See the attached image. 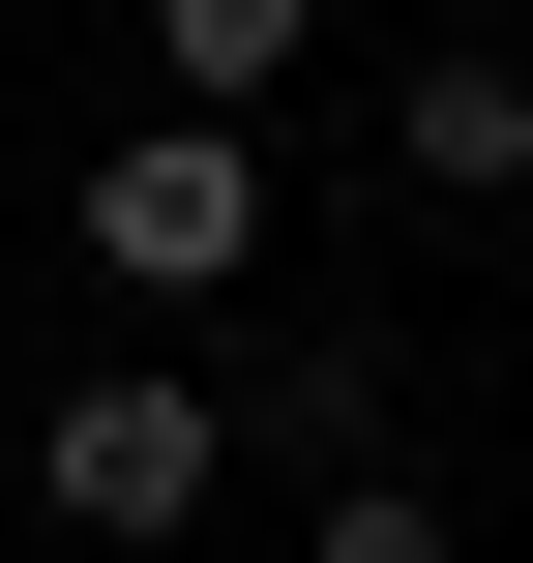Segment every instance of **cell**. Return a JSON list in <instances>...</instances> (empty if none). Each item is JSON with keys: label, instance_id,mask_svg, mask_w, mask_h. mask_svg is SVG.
Instances as JSON below:
<instances>
[{"label": "cell", "instance_id": "obj_1", "mask_svg": "<svg viewBox=\"0 0 533 563\" xmlns=\"http://www.w3.org/2000/svg\"><path fill=\"white\" fill-rule=\"evenodd\" d=\"M30 505L89 563H178L208 505H237V386H178V356H89L59 416H30Z\"/></svg>", "mask_w": 533, "mask_h": 563}, {"label": "cell", "instance_id": "obj_2", "mask_svg": "<svg viewBox=\"0 0 533 563\" xmlns=\"http://www.w3.org/2000/svg\"><path fill=\"white\" fill-rule=\"evenodd\" d=\"M59 238H89L119 297H237V267H267V119H178V89H148L119 148H59Z\"/></svg>", "mask_w": 533, "mask_h": 563}, {"label": "cell", "instance_id": "obj_3", "mask_svg": "<svg viewBox=\"0 0 533 563\" xmlns=\"http://www.w3.org/2000/svg\"><path fill=\"white\" fill-rule=\"evenodd\" d=\"M386 178H415V208H533V59L504 30H445V59L386 89Z\"/></svg>", "mask_w": 533, "mask_h": 563}, {"label": "cell", "instance_id": "obj_4", "mask_svg": "<svg viewBox=\"0 0 533 563\" xmlns=\"http://www.w3.org/2000/svg\"><path fill=\"white\" fill-rule=\"evenodd\" d=\"M297 59H326V0H148V89L178 119H297Z\"/></svg>", "mask_w": 533, "mask_h": 563}, {"label": "cell", "instance_id": "obj_5", "mask_svg": "<svg viewBox=\"0 0 533 563\" xmlns=\"http://www.w3.org/2000/svg\"><path fill=\"white\" fill-rule=\"evenodd\" d=\"M297 563H475V534H445V475H326V534H297Z\"/></svg>", "mask_w": 533, "mask_h": 563}, {"label": "cell", "instance_id": "obj_6", "mask_svg": "<svg viewBox=\"0 0 533 563\" xmlns=\"http://www.w3.org/2000/svg\"><path fill=\"white\" fill-rule=\"evenodd\" d=\"M445 30H504V0H445Z\"/></svg>", "mask_w": 533, "mask_h": 563}]
</instances>
